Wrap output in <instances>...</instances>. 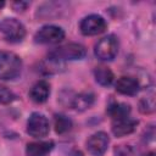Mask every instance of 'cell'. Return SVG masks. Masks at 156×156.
I'll use <instances>...</instances> for the list:
<instances>
[{
    "mask_svg": "<svg viewBox=\"0 0 156 156\" xmlns=\"http://www.w3.org/2000/svg\"><path fill=\"white\" fill-rule=\"evenodd\" d=\"M110 139L105 132H98L93 134L87 141V150L94 156H101L108 146Z\"/></svg>",
    "mask_w": 156,
    "mask_h": 156,
    "instance_id": "8",
    "label": "cell"
},
{
    "mask_svg": "<svg viewBox=\"0 0 156 156\" xmlns=\"http://www.w3.org/2000/svg\"><path fill=\"white\" fill-rule=\"evenodd\" d=\"M50 130L49 119L39 112H33L27 121V133L33 138H44Z\"/></svg>",
    "mask_w": 156,
    "mask_h": 156,
    "instance_id": "5",
    "label": "cell"
},
{
    "mask_svg": "<svg viewBox=\"0 0 156 156\" xmlns=\"http://www.w3.org/2000/svg\"><path fill=\"white\" fill-rule=\"evenodd\" d=\"M139 89H140L139 80L134 77L123 76L118 78V80L116 82V90L123 95H129V96L136 95Z\"/></svg>",
    "mask_w": 156,
    "mask_h": 156,
    "instance_id": "9",
    "label": "cell"
},
{
    "mask_svg": "<svg viewBox=\"0 0 156 156\" xmlns=\"http://www.w3.org/2000/svg\"><path fill=\"white\" fill-rule=\"evenodd\" d=\"M139 110L143 113H151V112H154V110H155L154 98L150 96V98H144L143 100H140V102H139Z\"/></svg>",
    "mask_w": 156,
    "mask_h": 156,
    "instance_id": "17",
    "label": "cell"
},
{
    "mask_svg": "<svg viewBox=\"0 0 156 156\" xmlns=\"http://www.w3.org/2000/svg\"><path fill=\"white\" fill-rule=\"evenodd\" d=\"M15 94L5 87H0V104H10L15 100Z\"/></svg>",
    "mask_w": 156,
    "mask_h": 156,
    "instance_id": "18",
    "label": "cell"
},
{
    "mask_svg": "<svg viewBox=\"0 0 156 156\" xmlns=\"http://www.w3.org/2000/svg\"><path fill=\"white\" fill-rule=\"evenodd\" d=\"M54 126H55V132L57 134H65L68 130H71V128H72V121L67 116H65L62 113H58V115H55Z\"/></svg>",
    "mask_w": 156,
    "mask_h": 156,
    "instance_id": "16",
    "label": "cell"
},
{
    "mask_svg": "<svg viewBox=\"0 0 156 156\" xmlns=\"http://www.w3.org/2000/svg\"><path fill=\"white\" fill-rule=\"evenodd\" d=\"M138 121L134 119V118H130V117H126V118H122V119H117V121H113L112 123V133L118 136V138H122L124 135H128L130 133H133L138 126Z\"/></svg>",
    "mask_w": 156,
    "mask_h": 156,
    "instance_id": "10",
    "label": "cell"
},
{
    "mask_svg": "<svg viewBox=\"0 0 156 156\" xmlns=\"http://www.w3.org/2000/svg\"><path fill=\"white\" fill-rule=\"evenodd\" d=\"M65 38V30L58 26L48 24L41 27L34 35V41L39 44H55Z\"/></svg>",
    "mask_w": 156,
    "mask_h": 156,
    "instance_id": "6",
    "label": "cell"
},
{
    "mask_svg": "<svg viewBox=\"0 0 156 156\" xmlns=\"http://www.w3.org/2000/svg\"><path fill=\"white\" fill-rule=\"evenodd\" d=\"M107 113L112 117L113 121L122 119L126 117H129L130 113V106L126 102H111L107 107Z\"/></svg>",
    "mask_w": 156,
    "mask_h": 156,
    "instance_id": "14",
    "label": "cell"
},
{
    "mask_svg": "<svg viewBox=\"0 0 156 156\" xmlns=\"http://www.w3.org/2000/svg\"><path fill=\"white\" fill-rule=\"evenodd\" d=\"M54 147L52 141H35L29 143L26 147L27 156H46Z\"/></svg>",
    "mask_w": 156,
    "mask_h": 156,
    "instance_id": "13",
    "label": "cell"
},
{
    "mask_svg": "<svg viewBox=\"0 0 156 156\" xmlns=\"http://www.w3.org/2000/svg\"><path fill=\"white\" fill-rule=\"evenodd\" d=\"M144 156H156V155H155V152H154V151H150V152H147V154H145Z\"/></svg>",
    "mask_w": 156,
    "mask_h": 156,
    "instance_id": "20",
    "label": "cell"
},
{
    "mask_svg": "<svg viewBox=\"0 0 156 156\" xmlns=\"http://www.w3.org/2000/svg\"><path fill=\"white\" fill-rule=\"evenodd\" d=\"M107 28V23L100 15H89L84 17L79 23V29L84 35H98Z\"/></svg>",
    "mask_w": 156,
    "mask_h": 156,
    "instance_id": "7",
    "label": "cell"
},
{
    "mask_svg": "<svg viewBox=\"0 0 156 156\" xmlns=\"http://www.w3.org/2000/svg\"><path fill=\"white\" fill-rule=\"evenodd\" d=\"M87 55V50L83 45L78 43H68L57 48H54L49 51L48 58L56 62L62 61H73V60H82Z\"/></svg>",
    "mask_w": 156,
    "mask_h": 156,
    "instance_id": "2",
    "label": "cell"
},
{
    "mask_svg": "<svg viewBox=\"0 0 156 156\" xmlns=\"http://www.w3.org/2000/svg\"><path fill=\"white\" fill-rule=\"evenodd\" d=\"M95 56L101 61H112L118 52V40L113 34L101 38L94 49Z\"/></svg>",
    "mask_w": 156,
    "mask_h": 156,
    "instance_id": "3",
    "label": "cell"
},
{
    "mask_svg": "<svg viewBox=\"0 0 156 156\" xmlns=\"http://www.w3.org/2000/svg\"><path fill=\"white\" fill-rule=\"evenodd\" d=\"M94 77H95V80L102 87H108L113 82V78H115L112 71L105 66L96 67L94 69Z\"/></svg>",
    "mask_w": 156,
    "mask_h": 156,
    "instance_id": "15",
    "label": "cell"
},
{
    "mask_svg": "<svg viewBox=\"0 0 156 156\" xmlns=\"http://www.w3.org/2000/svg\"><path fill=\"white\" fill-rule=\"evenodd\" d=\"M22 72V60L11 51H0V79L13 80Z\"/></svg>",
    "mask_w": 156,
    "mask_h": 156,
    "instance_id": "1",
    "label": "cell"
},
{
    "mask_svg": "<svg viewBox=\"0 0 156 156\" xmlns=\"http://www.w3.org/2000/svg\"><path fill=\"white\" fill-rule=\"evenodd\" d=\"M0 32L10 43H20L26 37L24 26L16 18H5L0 23Z\"/></svg>",
    "mask_w": 156,
    "mask_h": 156,
    "instance_id": "4",
    "label": "cell"
},
{
    "mask_svg": "<svg viewBox=\"0 0 156 156\" xmlns=\"http://www.w3.org/2000/svg\"><path fill=\"white\" fill-rule=\"evenodd\" d=\"M28 5H29V4L26 2V1H15V2L12 4V7H13L16 11H24Z\"/></svg>",
    "mask_w": 156,
    "mask_h": 156,
    "instance_id": "19",
    "label": "cell"
},
{
    "mask_svg": "<svg viewBox=\"0 0 156 156\" xmlns=\"http://www.w3.org/2000/svg\"><path fill=\"white\" fill-rule=\"evenodd\" d=\"M4 5H5V1L0 0V9H2V7H4Z\"/></svg>",
    "mask_w": 156,
    "mask_h": 156,
    "instance_id": "21",
    "label": "cell"
},
{
    "mask_svg": "<svg viewBox=\"0 0 156 156\" xmlns=\"http://www.w3.org/2000/svg\"><path fill=\"white\" fill-rule=\"evenodd\" d=\"M94 101H95V96L91 91H83L73 96L71 106L77 111H85L93 106Z\"/></svg>",
    "mask_w": 156,
    "mask_h": 156,
    "instance_id": "12",
    "label": "cell"
},
{
    "mask_svg": "<svg viewBox=\"0 0 156 156\" xmlns=\"http://www.w3.org/2000/svg\"><path fill=\"white\" fill-rule=\"evenodd\" d=\"M50 95V84L46 80H39L29 90V98L37 102V104H43L48 100Z\"/></svg>",
    "mask_w": 156,
    "mask_h": 156,
    "instance_id": "11",
    "label": "cell"
}]
</instances>
